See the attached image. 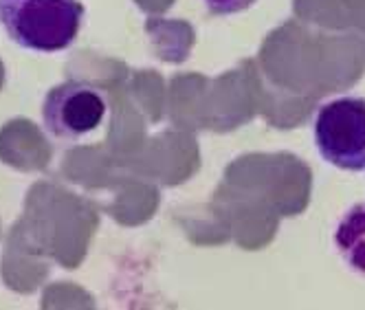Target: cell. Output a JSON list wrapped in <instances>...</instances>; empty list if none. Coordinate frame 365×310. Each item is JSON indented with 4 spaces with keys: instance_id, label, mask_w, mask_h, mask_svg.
Returning <instances> with one entry per match:
<instances>
[{
    "instance_id": "obj_1",
    "label": "cell",
    "mask_w": 365,
    "mask_h": 310,
    "mask_svg": "<svg viewBox=\"0 0 365 310\" xmlns=\"http://www.w3.org/2000/svg\"><path fill=\"white\" fill-rule=\"evenodd\" d=\"M80 0H0V24L22 48L58 53L68 48L82 29Z\"/></svg>"
},
{
    "instance_id": "obj_2",
    "label": "cell",
    "mask_w": 365,
    "mask_h": 310,
    "mask_svg": "<svg viewBox=\"0 0 365 310\" xmlns=\"http://www.w3.org/2000/svg\"><path fill=\"white\" fill-rule=\"evenodd\" d=\"M315 145L339 170H365V99L350 95L324 103L315 117Z\"/></svg>"
},
{
    "instance_id": "obj_3",
    "label": "cell",
    "mask_w": 365,
    "mask_h": 310,
    "mask_svg": "<svg viewBox=\"0 0 365 310\" xmlns=\"http://www.w3.org/2000/svg\"><path fill=\"white\" fill-rule=\"evenodd\" d=\"M106 113L108 103L101 91L77 80L53 86L42 101V123L60 141H80L95 133Z\"/></svg>"
},
{
    "instance_id": "obj_4",
    "label": "cell",
    "mask_w": 365,
    "mask_h": 310,
    "mask_svg": "<svg viewBox=\"0 0 365 310\" xmlns=\"http://www.w3.org/2000/svg\"><path fill=\"white\" fill-rule=\"evenodd\" d=\"M334 247L354 273L365 275V202L350 207L336 222Z\"/></svg>"
},
{
    "instance_id": "obj_5",
    "label": "cell",
    "mask_w": 365,
    "mask_h": 310,
    "mask_svg": "<svg viewBox=\"0 0 365 310\" xmlns=\"http://www.w3.org/2000/svg\"><path fill=\"white\" fill-rule=\"evenodd\" d=\"M205 7L216 16H229V14H240L247 11L257 0H202Z\"/></svg>"
}]
</instances>
